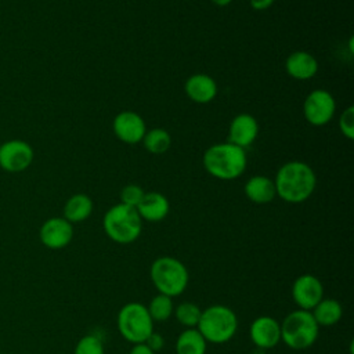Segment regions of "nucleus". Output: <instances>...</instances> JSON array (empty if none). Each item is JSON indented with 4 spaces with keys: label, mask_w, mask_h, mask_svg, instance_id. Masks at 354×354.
<instances>
[{
    "label": "nucleus",
    "mask_w": 354,
    "mask_h": 354,
    "mask_svg": "<svg viewBox=\"0 0 354 354\" xmlns=\"http://www.w3.org/2000/svg\"><path fill=\"white\" fill-rule=\"evenodd\" d=\"M259 134V123L250 113H239L236 115L228 129V142L246 148L249 147Z\"/></svg>",
    "instance_id": "obj_14"
},
{
    "label": "nucleus",
    "mask_w": 354,
    "mask_h": 354,
    "mask_svg": "<svg viewBox=\"0 0 354 354\" xmlns=\"http://www.w3.org/2000/svg\"><path fill=\"white\" fill-rule=\"evenodd\" d=\"M288 75L297 80H308L315 76L318 71V61L307 51L297 50L288 55L285 61Z\"/></svg>",
    "instance_id": "obj_16"
},
{
    "label": "nucleus",
    "mask_w": 354,
    "mask_h": 354,
    "mask_svg": "<svg viewBox=\"0 0 354 354\" xmlns=\"http://www.w3.org/2000/svg\"><path fill=\"white\" fill-rule=\"evenodd\" d=\"M196 329L206 342L221 344L235 335L238 329V318L230 307L214 304L202 310Z\"/></svg>",
    "instance_id": "obj_4"
},
{
    "label": "nucleus",
    "mask_w": 354,
    "mask_h": 354,
    "mask_svg": "<svg viewBox=\"0 0 354 354\" xmlns=\"http://www.w3.org/2000/svg\"><path fill=\"white\" fill-rule=\"evenodd\" d=\"M102 227L109 239L116 243L127 245L140 236L142 231V220L136 207L118 203L104 214Z\"/></svg>",
    "instance_id": "obj_3"
},
{
    "label": "nucleus",
    "mask_w": 354,
    "mask_h": 354,
    "mask_svg": "<svg viewBox=\"0 0 354 354\" xmlns=\"http://www.w3.org/2000/svg\"><path fill=\"white\" fill-rule=\"evenodd\" d=\"M142 144L148 152L159 155V153H165L170 148L171 137L165 129L155 127L145 131L142 137Z\"/></svg>",
    "instance_id": "obj_22"
},
{
    "label": "nucleus",
    "mask_w": 354,
    "mask_h": 354,
    "mask_svg": "<svg viewBox=\"0 0 354 354\" xmlns=\"http://www.w3.org/2000/svg\"><path fill=\"white\" fill-rule=\"evenodd\" d=\"M129 354H155V353L145 343H138L131 347Z\"/></svg>",
    "instance_id": "obj_30"
},
{
    "label": "nucleus",
    "mask_w": 354,
    "mask_h": 354,
    "mask_svg": "<svg viewBox=\"0 0 354 354\" xmlns=\"http://www.w3.org/2000/svg\"><path fill=\"white\" fill-rule=\"evenodd\" d=\"M243 191L249 201L259 205L271 202L277 195L274 180L266 176H252L245 183Z\"/></svg>",
    "instance_id": "obj_18"
},
{
    "label": "nucleus",
    "mask_w": 354,
    "mask_h": 354,
    "mask_svg": "<svg viewBox=\"0 0 354 354\" xmlns=\"http://www.w3.org/2000/svg\"><path fill=\"white\" fill-rule=\"evenodd\" d=\"M319 326H332L337 324L343 315L342 304L335 299H322L311 311Z\"/></svg>",
    "instance_id": "obj_20"
},
{
    "label": "nucleus",
    "mask_w": 354,
    "mask_h": 354,
    "mask_svg": "<svg viewBox=\"0 0 354 354\" xmlns=\"http://www.w3.org/2000/svg\"><path fill=\"white\" fill-rule=\"evenodd\" d=\"M35 158L33 148L24 140H8L0 144V167L7 173L26 170Z\"/></svg>",
    "instance_id": "obj_9"
},
{
    "label": "nucleus",
    "mask_w": 354,
    "mask_h": 354,
    "mask_svg": "<svg viewBox=\"0 0 354 354\" xmlns=\"http://www.w3.org/2000/svg\"><path fill=\"white\" fill-rule=\"evenodd\" d=\"M277 195L288 203H300L307 201L317 185L314 170L301 160H289L277 171L275 180Z\"/></svg>",
    "instance_id": "obj_1"
},
{
    "label": "nucleus",
    "mask_w": 354,
    "mask_h": 354,
    "mask_svg": "<svg viewBox=\"0 0 354 354\" xmlns=\"http://www.w3.org/2000/svg\"><path fill=\"white\" fill-rule=\"evenodd\" d=\"M149 277L158 292L171 299L185 290L189 279L187 267L170 256L158 257L151 264Z\"/></svg>",
    "instance_id": "obj_5"
},
{
    "label": "nucleus",
    "mask_w": 354,
    "mask_h": 354,
    "mask_svg": "<svg viewBox=\"0 0 354 354\" xmlns=\"http://www.w3.org/2000/svg\"><path fill=\"white\" fill-rule=\"evenodd\" d=\"M112 129L115 136L126 144H137L142 141L147 131L144 119L133 111L119 112L112 122Z\"/></svg>",
    "instance_id": "obj_12"
},
{
    "label": "nucleus",
    "mask_w": 354,
    "mask_h": 354,
    "mask_svg": "<svg viewBox=\"0 0 354 354\" xmlns=\"http://www.w3.org/2000/svg\"><path fill=\"white\" fill-rule=\"evenodd\" d=\"M292 297L300 310L311 311L324 299L322 282L313 274H303L292 285Z\"/></svg>",
    "instance_id": "obj_10"
},
{
    "label": "nucleus",
    "mask_w": 354,
    "mask_h": 354,
    "mask_svg": "<svg viewBox=\"0 0 354 354\" xmlns=\"http://www.w3.org/2000/svg\"><path fill=\"white\" fill-rule=\"evenodd\" d=\"M214 6H217V7H225V6H228L232 0H210Z\"/></svg>",
    "instance_id": "obj_31"
},
{
    "label": "nucleus",
    "mask_w": 354,
    "mask_h": 354,
    "mask_svg": "<svg viewBox=\"0 0 354 354\" xmlns=\"http://www.w3.org/2000/svg\"><path fill=\"white\" fill-rule=\"evenodd\" d=\"M73 354H105V351L104 344L98 336L86 335L77 342Z\"/></svg>",
    "instance_id": "obj_25"
},
{
    "label": "nucleus",
    "mask_w": 354,
    "mask_h": 354,
    "mask_svg": "<svg viewBox=\"0 0 354 354\" xmlns=\"http://www.w3.org/2000/svg\"><path fill=\"white\" fill-rule=\"evenodd\" d=\"M153 353H156V351H159L162 347H163V344H165V340H163V336L162 335H159V333H156V332H152L148 337H147V340L144 342Z\"/></svg>",
    "instance_id": "obj_28"
},
{
    "label": "nucleus",
    "mask_w": 354,
    "mask_h": 354,
    "mask_svg": "<svg viewBox=\"0 0 354 354\" xmlns=\"http://www.w3.org/2000/svg\"><path fill=\"white\" fill-rule=\"evenodd\" d=\"M148 313L152 318V321L155 322H163L166 319L170 318V315L173 314L174 311V306H173V299L166 296V295H162V293H158L156 296H153L148 304Z\"/></svg>",
    "instance_id": "obj_23"
},
{
    "label": "nucleus",
    "mask_w": 354,
    "mask_h": 354,
    "mask_svg": "<svg viewBox=\"0 0 354 354\" xmlns=\"http://www.w3.org/2000/svg\"><path fill=\"white\" fill-rule=\"evenodd\" d=\"M119 333L130 343H144L147 337L153 332V321L148 313V308L137 301L124 304L116 318Z\"/></svg>",
    "instance_id": "obj_7"
},
{
    "label": "nucleus",
    "mask_w": 354,
    "mask_h": 354,
    "mask_svg": "<svg viewBox=\"0 0 354 354\" xmlns=\"http://www.w3.org/2000/svg\"><path fill=\"white\" fill-rule=\"evenodd\" d=\"M39 238L46 248L58 250L71 243L73 238V227L64 217H51L41 224Z\"/></svg>",
    "instance_id": "obj_11"
},
{
    "label": "nucleus",
    "mask_w": 354,
    "mask_h": 354,
    "mask_svg": "<svg viewBox=\"0 0 354 354\" xmlns=\"http://www.w3.org/2000/svg\"><path fill=\"white\" fill-rule=\"evenodd\" d=\"M91 212L93 201L86 194H75L64 205V218L71 224L84 221L90 217Z\"/></svg>",
    "instance_id": "obj_19"
},
{
    "label": "nucleus",
    "mask_w": 354,
    "mask_h": 354,
    "mask_svg": "<svg viewBox=\"0 0 354 354\" xmlns=\"http://www.w3.org/2000/svg\"><path fill=\"white\" fill-rule=\"evenodd\" d=\"M318 333L319 325L315 322L311 311L295 310L281 324V340L293 350L311 347L318 339Z\"/></svg>",
    "instance_id": "obj_6"
},
{
    "label": "nucleus",
    "mask_w": 354,
    "mask_h": 354,
    "mask_svg": "<svg viewBox=\"0 0 354 354\" xmlns=\"http://www.w3.org/2000/svg\"><path fill=\"white\" fill-rule=\"evenodd\" d=\"M275 0H250V7L257 11H263L270 8Z\"/></svg>",
    "instance_id": "obj_29"
},
{
    "label": "nucleus",
    "mask_w": 354,
    "mask_h": 354,
    "mask_svg": "<svg viewBox=\"0 0 354 354\" xmlns=\"http://www.w3.org/2000/svg\"><path fill=\"white\" fill-rule=\"evenodd\" d=\"M246 153L231 142H220L209 147L203 153L205 170L218 180L238 178L246 169Z\"/></svg>",
    "instance_id": "obj_2"
},
{
    "label": "nucleus",
    "mask_w": 354,
    "mask_h": 354,
    "mask_svg": "<svg viewBox=\"0 0 354 354\" xmlns=\"http://www.w3.org/2000/svg\"><path fill=\"white\" fill-rule=\"evenodd\" d=\"M336 111V101L333 95L324 90H313L303 102V115L313 126H324L333 118Z\"/></svg>",
    "instance_id": "obj_8"
},
{
    "label": "nucleus",
    "mask_w": 354,
    "mask_h": 354,
    "mask_svg": "<svg viewBox=\"0 0 354 354\" xmlns=\"http://www.w3.org/2000/svg\"><path fill=\"white\" fill-rule=\"evenodd\" d=\"M184 91L191 101L196 104H207L217 95V83L206 73H195L185 80Z\"/></svg>",
    "instance_id": "obj_15"
},
{
    "label": "nucleus",
    "mask_w": 354,
    "mask_h": 354,
    "mask_svg": "<svg viewBox=\"0 0 354 354\" xmlns=\"http://www.w3.org/2000/svg\"><path fill=\"white\" fill-rule=\"evenodd\" d=\"M144 189L140 185L136 184H129L124 185L120 191V203L130 206V207H137V205L141 202L144 196Z\"/></svg>",
    "instance_id": "obj_26"
},
{
    "label": "nucleus",
    "mask_w": 354,
    "mask_h": 354,
    "mask_svg": "<svg viewBox=\"0 0 354 354\" xmlns=\"http://www.w3.org/2000/svg\"><path fill=\"white\" fill-rule=\"evenodd\" d=\"M174 314H176L177 321L181 325H184L187 328H196L201 314H202V310L195 303L184 301L177 306V308L174 310Z\"/></svg>",
    "instance_id": "obj_24"
},
{
    "label": "nucleus",
    "mask_w": 354,
    "mask_h": 354,
    "mask_svg": "<svg viewBox=\"0 0 354 354\" xmlns=\"http://www.w3.org/2000/svg\"><path fill=\"white\" fill-rule=\"evenodd\" d=\"M141 220L156 223L163 220L170 210L167 198L160 192H145L136 207Z\"/></svg>",
    "instance_id": "obj_17"
},
{
    "label": "nucleus",
    "mask_w": 354,
    "mask_h": 354,
    "mask_svg": "<svg viewBox=\"0 0 354 354\" xmlns=\"http://www.w3.org/2000/svg\"><path fill=\"white\" fill-rule=\"evenodd\" d=\"M206 340L196 328H187L181 332L176 342L177 354H205Z\"/></svg>",
    "instance_id": "obj_21"
},
{
    "label": "nucleus",
    "mask_w": 354,
    "mask_h": 354,
    "mask_svg": "<svg viewBox=\"0 0 354 354\" xmlns=\"http://www.w3.org/2000/svg\"><path fill=\"white\" fill-rule=\"evenodd\" d=\"M249 336L257 348H272L281 340V324L270 315L257 317L250 324Z\"/></svg>",
    "instance_id": "obj_13"
},
{
    "label": "nucleus",
    "mask_w": 354,
    "mask_h": 354,
    "mask_svg": "<svg viewBox=\"0 0 354 354\" xmlns=\"http://www.w3.org/2000/svg\"><path fill=\"white\" fill-rule=\"evenodd\" d=\"M339 127L343 136L348 140L354 138V108L347 106L339 118Z\"/></svg>",
    "instance_id": "obj_27"
}]
</instances>
